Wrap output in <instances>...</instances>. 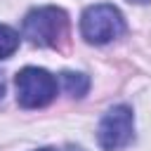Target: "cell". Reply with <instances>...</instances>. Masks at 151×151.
Wrapping results in <instances>:
<instances>
[{
  "label": "cell",
  "mask_w": 151,
  "mask_h": 151,
  "mask_svg": "<svg viewBox=\"0 0 151 151\" xmlns=\"http://www.w3.org/2000/svg\"><path fill=\"white\" fill-rule=\"evenodd\" d=\"M71 35V24L68 14L61 7L45 5V7H33L24 17V38L38 47H50V50H64L68 45Z\"/></svg>",
  "instance_id": "1"
},
{
  "label": "cell",
  "mask_w": 151,
  "mask_h": 151,
  "mask_svg": "<svg viewBox=\"0 0 151 151\" xmlns=\"http://www.w3.org/2000/svg\"><path fill=\"white\" fill-rule=\"evenodd\" d=\"M80 33L90 45H106L125 33V19L120 9L109 2L92 5L80 17Z\"/></svg>",
  "instance_id": "2"
},
{
  "label": "cell",
  "mask_w": 151,
  "mask_h": 151,
  "mask_svg": "<svg viewBox=\"0 0 151 151\" xmlns=\"http://www.w3.org/2000/svg\"><path fill=\"white\" fill-rule=\"evenodd\" d=\"M17 85V101L24 109H42L57 94V80L50 71L38 66H26L14 78Z\"/></svg>",
  "instance_id": "3"
},
{
  "label": "cell",
  "mask_w": 151,
  "mask_h": 151,
  "mask_svg": "<svg viewBox=\"0 0 151 151\" xmlns=\"http://www.w3.org/2000/svg\"><path fill=\"white\" fill-rule=\"evenodd\" d=\"M134 137V116L125 104L111 106L97 127V139L104 151H123Z\"/></svg>",
  "instance_id": "4"
},
{
  "label": "cell",
  "mask_w": 151,
  "mask_h": 151,
  "mask_svg": "<svg viewBox=\"0 0 151 151\" xmlns=\"http://www.w3.org/2000/svg\"><path fill=\"white\" fill-rule=\"evenodd\" d=\"M61 87L66 90V94H71V97H76V99H80V97H85V94H87V90H90V78H87L85 73L64 71V73H61Z\"/></svg>",
  "instance_id": "5"
},
{
  "label": "cell",
  "mask_w": 151,
  "mask_h": 151,
  "mask_svg": "<svg viewBox=\"0 0 151 151\" xmlns=\"http://www.w3.org/2000/svg\"><path fill=\"white\" fill-rule=\"evenodd\" d=\"M17 50H19V33L0 24V59H9Z\"/></svg>",
  "instance_id": "6"
},
{
  "label": "cell",
  "mask_w": 151,
  "mask_h": 151,
  "mask_svg": "<svg viewBox=\"0 0 151 151\" xmlns=\"http://www.w3.org/2000/svg\"><path fill=\"white\" fill-rule=\"evenodd\" d=\"M2 94H5V78H2V73H0V99H2Z\"/></svg>",
  "instance_id": "7"
},
{
  "label": "cell",
  "mask_w": 151,
  "mask_h": 151,
  "mask_svg": "<svg viewBox=\"0 0 151 151\" xmlns=\"http://www.w3.org/2000/svg\"><path fill=\"white\" fill-rule=\"evenodd\" d=\"M127 2H137V5H144V2H149V0H127Z\"/></svg>",
  "instance_id": "8"
},
{
  "label": "cell",
  "mask_w": 151,
  "mask_h": 151,
  "mask_svg": "<svg viewBox=\"0 0 151 151\" xmlns=\"http://www.w3.org/2000/svg\"><path fill=\"white\" fill-rule=\"evenodd\" d=\"M38 151H54V149H38Z\"/></svg>",
  "instance_id": "9"
},
{
  "label": "cell",
  "mask_w": 151,
  "mask_h": 151,
  "mask_svg": "<svg viewBox=\"0 0 151 151\" xmlns=\"http://www.w3.org/2000/svg\"><path fill=\"white\" fill-rule=\"evenodd\" d=\"M68 151H83V149H68Z\"/></svg>",
  "instance_id": "10"
}]
</instances>
